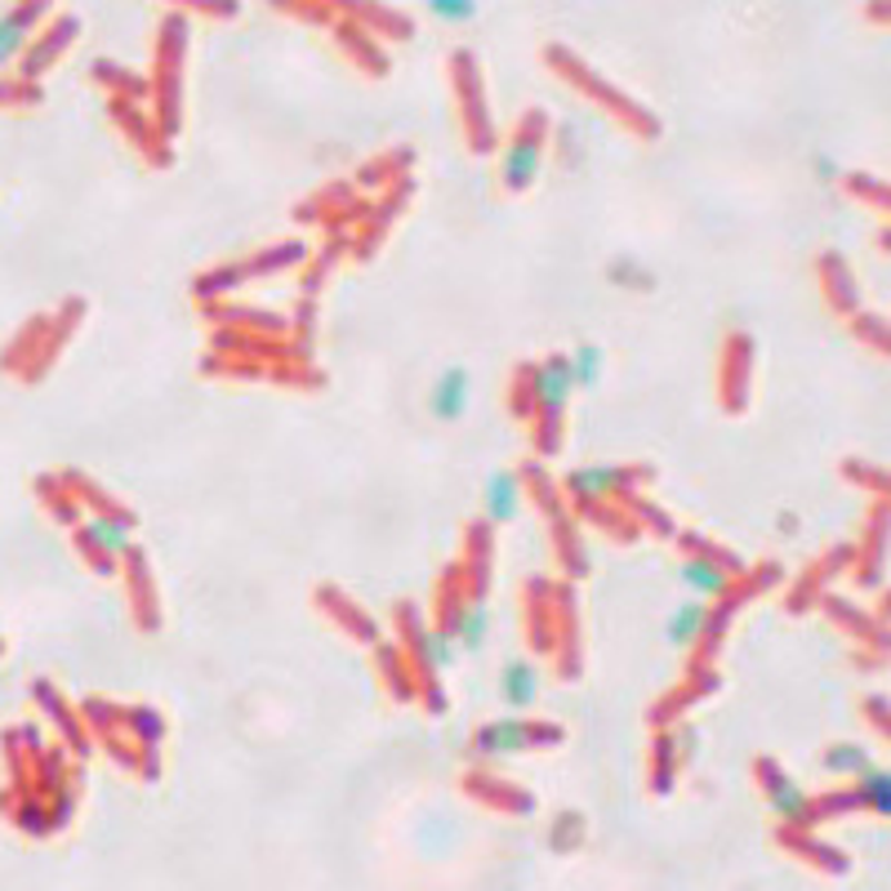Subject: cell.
Returning <instances> with one entry per match:
<instances>
[{
	"label": "cell",
	"mask_w": 891,
	"mask_h": 891,
	"mask_svg": "<svg viewBox=\"0 0 891 891\" xmlns=\"http://www.w3.org/2000/svg\"><path fill=\"white\" fill-rule=\"evenodd\" d=\"M535 411V393H530V362L517 366V384H513V415L517 419H530Z\"/></svg>",
	"instance_id": "obj_49"
},
{
	"label": "cell",
	"mask_w": 891,
	"mask_h": 891,
	"mask_svg": "<svg viewBox=\"0 0 891 891\" xmlns=\"http://www.w3.org/2000/svg\"><path fill=\"white\" fill-rule=\"evenodd\" d=\"M855 784L864 789L873 816H891V776H887V767H878V762L864 767V771L855 776Z\"/></svg>",
	"instance_id": "obj_44"
},
{
	"label": "cell",
	"mask_w": 891,
	"mask_h": 891,
	"mask_svg": "<svg viewBox=\"0 0 891 891\" xmlns=\"http://www.w3.org/2000/svg\"><path fill=\"white\" fill-rule=\"evenodd\" d=\"M125 718L134 722V736H139V745H143V749H161L165 722H161V713H156V709H130Z\"/></svg>",
	"instance_id": "obj_47"
},
{
	"label": "cell",
	"mask_w": 891,
	"mask_h": 891,
	"mask_svg": "<svg viewBox=\"0 0 891 891\" xmlns=\"http://www.w3.org/2000/svg\"><path fill=\"white\" fill-rule=\"evenodd\" d=\"M544 63H548L570 90H579L588 103H598V108H603L620 130H629L634 139H647V143L660 139V117H656L651 108H642L638 99H629L625 90H616L611 81H603L575 50H566V45L553 41V45H544Z\"/></svg>",
	"instance_id": "obj_1"
},
{
	"label": "cell",
	"mask_w": 891,
	"mask_h": 891,
	"mask_svg": "<svg viewBox=\"0 0 891 891\" xmlns=\"http://www.w3.org/2000/svg\"><path fill=\"white\" fill-rule=\"evenodd\" d=\"M428 14L442 23H468V19H477V6L473 0H428Z\"/></svg>",
	"instance_id": "obj_48"
},
{
	"label": "cell",
	"mask_w": 891,
	"mask_h": 891,
	"mask_svg": "<svg viewBox=\"0 0 891 891\" xmlns=\"http://www.w3.org/2000/svg\"><path fill=\"white\" fill-rule=\"evenodd\" d=\"M838 473H842L851 486H869L878 499H891V482H887V473H882L878 464H864V459H842V464H838Z\"/></svg>",
	"instance_id": "obj_45"
},
{
	"label": "cell",
	"mask_w": 891,
	"mask_h": 891,
	"mask_svg": "<svg viewBox=\"0 0 891 891\" xmlns=\"http://www.w3.org/2000/svg\"><path fill=\"white\" fill-rule=\"evenodd\" d=\"M838 183H842V192H851L855 201L873 205L878 214H887V210H891V192H887V183H882V179H873V174H838Z\"/></svg>",
	"instance_id": "obj_41"
},
{
	"label": "cell",
	"mask_w": 891,
	"mask_h": 891,
	"mask_svg": "<svg viewBox=\"0 0 891 891\" xmlns=\"http://www.w3.org/2000/svg\"><path fill=\"white\" fill-rule=\"evenodd\" d=\"M112 112L125 121V130L134 134V143H139L143 152H152V165H165V161H170V152H165V139H161L156 130H148V125L139 130V112H134L130 103H112Z\"/></svg>",
	"instance_id": "obj_43"
},
{
	"label": "cell",
	"mask_w": 891,
	"mask_h": 891,
	"mask_svg": "<svg viewBox=\"0 0 891 891\" xmlns=\"http://www.w3.org/2000/svg\"><path fill=\"white\" fill-rule=\"evenodd\" d=\"M77 32H81V19L77 14H63V19H54L50 23V32L37 41V45H28V54H23V77L28 81H37L41 72H50L54 63H59V54L77 41Z\"/></svg>",
	"instance_id": "obj_22"
},
{
	"label": "cell",
	"mask_w": 891,
	"mask_h": 891,
	"mask_svg": "<svg viewBox=\"0 0 891 891\" xmlns=\"http://www.w3.org/2000/svg\"><path fill=\"white\" fill-rule=\"evenodd\" d=\"M678 579H682L687 588H696L700 598H722V593H727L740 575H731V570L705 561V557H682V561H678Z\"/></svg>",
	"instance_id": "obj_31"
},
{
	"label": "cell",
	"mask_w": 891,
	"mask_h": 891,
	"mask_svg": "<svg viewBox=\"0 0 891 891\" xmlns=\"http://www.w3.org/2000/svg\"><path fill=\"white\" fill-rule=\"evenodd\" d=\"M304 259H308L304 241H281V245H267V250H259V254H250V259L219 263V267H210L205 276H196V300H210V294H227V290H236L241 281L272 276V272L294 267V263H304Z\"/></svg>",
	"instance_id": "obj_10"
},
{
	"label": "cell",
	"mask_w": 891,
	"mask_h": 891,
	"mask_svg": "<svg viewBox=\"0 0 891 891\" xmlns=\"http://www.w3.org/2000/svg\"><path fill=\"white\" fill-rule=\"evenodd\" d=\"M566 362H570V379H575V388H593V384L603 379L607 353H603L598 344H575V353H566Z\"/></svg>",
	"instance_id": "obj_39"
},
{
	"label": "cell",
	"mask_w": 891,
	"mask_h": 891,
	"mask_svg": "<svg viewBox=\"0 0 891 891\" xmlns=\"http://www.w3.org/2000/svg\"><path fill=\"white\" fill-rule=\"evenodd\" d=\"M816 276H820V290H824V300H829V308L838 317H855L864 308L860 304V285H855V276H851V267H847V259L838 250H820L816 254Z\"/></svg>",
	"instance_id": "obj_16"
},
{
	"label": "cell",
	"mask_w": 891,
	"mask_h": 891,
	"mask_svg": "<svg viewBox=\"0 0 891 891\" xmlns=\"http://www.w3.org/2000/svg\"><path fill=\"white\" fill-rule=\"evenodd\" d=\"M860 713L869 718V727H873L878 736H891V718H887V696H869V700L860 705Z\"/></svg>",
	"instance_id": "obj_50"
},
{
	"label": "cell",
	"mask_w": 891,
	"mask_h": 891,
	"mask_svg": "<svg viewBox=\"0 0 891 891\" xmlns=\"http://www.w3.org/2000/svg\"><path fill=\"white\" fill-rule=\"evenodd\" d=\"M406 196H411V183H406V179H402L397 188H388V196L379 201V210H375V214H371V223L362 227V232H366V241H362V245H353V254H357V259L375 254V245L384 241V227H388V223H393V219L406 210Z\"/></svg>",
	"instance_id": "obj_32"
},
{
	"label": "cell",
	"mask_w": 891,
	"mask_h": 891,
	"mask_svg": "<svg viewBox=\"0 0 891 891\" xmlns=\"http://www.w3.org/2000/svg\"><path fill=\"white\" fill-rule=\"evenodd\" d=\"M499 696H504V705L513 713L535 709V700H539V669H535V660H508L499 669Z\"/></svg>",
	"instance_id": "obj_29"
},
{
	"label": "cell",
	"mask_w": 891,
	"mask_h": 891,
	"mask_svg": "<svg viewBox=\"0 0 891 891\" xmlns=\"http://www.w3.org/2000/svg\"><path fill=\"white\" fill-rule=\"evenodd\" d=\"M125 570H130V598H134V620L143 634H156L161 629V603L152 593V570H148V557L143 548H125Z\"/></svg>",
	"instance_id": "obj_21"
},
{
	"label": "cell",
	"mask_w": 891,
	"mask_h": 891,
	"mask_svg": "<svg viewBox=\"0 0 891 891\" xmlns=\"http://www.w3.org/2000/svg\"><path fill=\"white\" fill-rule=\"evenodd\" d=\"M674 544H678L687 557H705V561L722 566V570H731V575H745V570H749L745 557H736L727 544H718V539H709V535H700V530H678Z\"/></svg>",
	"instance_id": "obj_33"
},
{
	"label": "cell",
	"mask_w": 891,
	"mask_h": 891,
	"mask_svg": "<svg viewBox=\"0 0 891 891\" xmlns=\"http://www.w3.org/2000/svg\"><path fill=\"white\" fill-rule=\"evenodd\" d=\"M340 19L357 23L362 32H379V37H393V41H411L415 37V19L406 10H388V6H366V0H357V6H340Z\"/></svg>",
	"instance_id": "obj_23"
},
{
	"label": "cell",
	"mask_w": 891,
	"mask_h": 891,
	"mask_svg": "<svg viewBox=\"0 0 891 891\" xmlns=\"http://www.w3.org/2000/svg\"><path fill=\"white\" fill-rule=\"evenodd\" d=\"M183 50H188V14L170 10L161 23V41H156V77H152V94H156V134L170 143L179 134L183 121Z\"/></svg>",
	"instance_id": "obj_4"
},
{
	"label": "cell",
	"mask_w": 891,
	"mask_h": 891,
	"mask_svg": "<svg viewBox=\"0 0 891 891\" xmlns=\"http://www.w3.org/2000/svg\"><path fill=\"white\" fill-rule=\"evenodd\" d=\"M468 397H473V375L464 366H450L428 388V411L437 424H459L468 415Z\"/></svg>",
	"instance_id": "obj_20"
},
{
	"label": "cell",
	"mask_w": 891,
	"mask_h": 891,
	"mask_svg": "<svg viewBox=\"0 0 891 891\" xmlns=\"http://www.w3.org/2000/svg\"><path fill=\"white\" fill-rule=\"evenodd\" d=\"M749 371H753V340L749 335H727V348H722V379H718V393H722V406L731 415H740L749 406Z\"/></svg>",
	"instance_id": "obj_14"
},
{
	"label": "cell",
	"mask_w": 891,
	"mask_h": 891,
	"mask_svg": "<svg viewBox=\"0 0 891 891\" xmlns=\"http://www.w3.org/2000/svg\"><path fill=\"white\" fill-rule=\"evenodd\" d=\"M864 14H869V23H887V6H869Z\"/></svg>",
	"instance_id": "obj_54"
},
{
	"label": "cell",
	"mask_w": 891,
	"mask_h": 891,
	"mask_svg": "<svg viewBox=\"0 0 891 891\" xmlns=\"http://www.w3.org/2000/svg\"><path fill=\"white\" fill-rule=\"evenodd\" d=\"M820 767L833 771V776H851V780H855L864 767H873V758H869L864 745H855V740H838V745H829V749L820 753Z\"/></svg>",
	"instance_id": "obj_36"
},
{
	"label": "cell",
	"mask_w": 891,
	"mask_h": 891,
	"mask_svg": "<svg viewBox=\"0 0 891 891\" xmlns=\"http://www.w3.org/2000/svg\"><path fill=\"white\" fill-rule=\"evenodd\" d=\"M705 616H709L705 598H700V603H687V607H678V611L669 616V629H665L669 647H678V651H696V642H700V629H705Z\"/></svg>",
	"instance_id": "obj_34"
},
{
	"label": "cell",
	"mask_w": 891,
	"mask_h": 891,
	"mask_svg": "<svg viewBox=\"0 0 891 891\" xmlns=\"http://www.w3.org/2000/svg\"><path fill=\"white\" fill-rule=\"evenodd\" d=\"M887 522H891V499H878L869 508V526L864 539L855 544V584L860 588H878L882 584V561H887Z\"/></svg>",
	"instance_id": "obj_15"
},
{
	"label": "cell",
	"mask_w": 891,
	"mask_h": 891,
	"mask_svg": "<svg viewBox=\"0 0 891 891\" xmlns=\"http://www.w3.org/2000/svg\"><path fill=\"white\" fill-rule=\"evenodd\" d=\"M776 842L784 847V851H793L802 864H811L816 873H824V878H842L847 869H851V860L838 851V847H829V842H820L807 824H776Z\"/></svg>",
	"instance_id": "obj_13"
},
{
	"label": "cell",
	"mask_w": 891,
	"mask_h": 891,
	"mask_svg": "<svg viewBox=\"0 0 891 891\" xmlns=\"http://www.w3.org/2000/svg\"><path fill=\"white\" fill-rule=\"evenodd\" d=\"M459 789H464L468 798H477L482 807H490V811H508V816H530V811H535V793H526V789H517V784H508V780H495V776H486V771L464 776Z\"/></svg>",
	"instance_id": "obj_19"
},
{
	"label": "cell",
	"mask_w": 891,
	"mask_h": 891,
	"mask_svg": "<svg viewBox=\"0 0 891 891\" xmlns=\"http://www.w3.org/2000/svg\"><path fill=\"white\" fill-rule=\"evenodd\" d=\"M847 331L855 335V340H864L878 357H887L891 353V331H887V317H878V313H855V317H847Z\"/></svg>",
	"instance_id": "obj_42"
},
{
	"label": "cell",
	"mask_w": 891,
	"mask_h": 891,
	"mask_svg": "<svg viewBox=\"0 0 891 891\" xmlns=\"http://www.w3.org/2000/svg\"><path fill=\"white\" fill-rule=\"evenodd\" d=\"M718 691V674L713 669H691V678L682 682V687H674L656 709H651V727H669L682 709H691L696 700H705V696H713Z\"/></svg>",
	"instance_id": "obj_26"
},
{
	"label": "cell",
	"mask_w": 891,
	"mask_h": 891,
	"mask_svg": "<svg viewBox=\"0 0 891 891\" xmlns=\"http://www.w3.org/2000/svg\"><path fill=\"white\" fill-rule=\"evenodd\" d=\"M517 477H522V486L535 495V504L548 513V526H553V548H557V561H561V570L570 575V579H584L588 575V557H584V544H579V530H575V513H570V504L561 499V486H553V477L544 473V464L539 459H526L522 468H517Z\"/></svg>",
	"instance_id": "obj_6"
},
{
	"label": "cell",
	"mask_w": 891,
	"mask_h": 891,
	"mask_svg": "<svg viewBox=\"0 0 891 891\" xmlns=\"http://www.w3.org/2000/svg\"><path fill=\"white\" fill-rule=\"evenodd\" d=\"M313 603H317V611L322 616H331L353 642H366V647H375L379 642V625L362 611V607H353L348 598H344V593L335 588V584H317V593H313Z\"/></svg>",
	"instance_id": "obj_18"
},
{
	"label": "cell",
	"mask_w": 891,
	"mask_h": 891,
	"mask_svg": "<svg viewBox=\"0 0 891 891\" xmlns=\"http://www.w3.org/2000/svg\"><path fill=\"white\" fill-rule=\"evenodd\" d=\"M851 553H855V544H833L829 553H820V557L793 579V588L784 593V611H789V616H807V611L816 607L820 593H829V579L851 561Z\"/></svg>",
	"instance_id": "obj_12"
},
{
	"label": "cell",
	"mask_w": 891,
	"mask_h": 891,
	"mask_svg": "<svg viewBox=\"0 0 891 891\" xmlns=\"http://www.w3.org/2000/svg\"><path fill=\"white\" fill-rule=\"evenodd\" d=\"M375 669H379V682H384V691H388L393 700H415V696H419L415 669H411L402 642H384V638H379V642H375Z\"/></svg>",
	"instance_id": "obj_24"
},
{
	"label": "cell",
	"mask_w": 891,
	"mask_h": 891,
	"mask_svg": "<svg viewBox=\"0 0 891 891\" xmlns=\"http://www.w3.org/2000/svg\"><path fill=\"white\" fill-rule=\"evenodd\" d=\"M816 607L847 634V638H855V642H869L878 656H887V625L878 620V616H869V611H860V607H851L847 598H838V593H820L816 598Z\"/></svg>",
	"instance_id": "obj_17"
},
{
	"label": "cell",
	"mask_w": 891,
	"mask_h": 891,
	"mask_svg": "<svg viewBox=\"0 0 891 891\" xmlns=\"http://www.w3.org/2000/svg\"><path fill=\"white\" fill-rule=\"evenodd\" d=\"M0 651H6V638H0Z\"/></svg>",
	"instance_id": "obj_55"
},
{
	"label": "cell",
	"mask_w": 891,
	"mask_h": 891,
	"mask_svg": "<svg viewBox=\"0 0 891 891\" xmlns=\"http://www.w3.org/2000/svg\"><path fill=\"white\" fill-rule=\"evenodd\" d=\"M851 811H869V798H864L860 784L811 798V824H824V820H833V816H851Z\"/></svg>",
	"instance_id": "obj_35"
},
{
	"label": "cell",
	"mask_w": 891,
	"mask_h": 891,
	"mask_svg": "<svg viewBox=\"0 0 891 891\" xmlns=\"http://www.w3.org/2000/svg\"><path fill=\"white\" fill-rule=\"evenodd\" d=\"M678 762H682L678 736L665 731V727H656V740H651V771H647L656 798H669V793L678 789Z\"/></svg>",
	"instance_id": "obj_30"
},
{
	"label": "cell",
	"mask_w": 891,
	"mask_h": 891,
	"mask_svg": "<svg viewBox=\"0 0 891 891\" xmlns=\"http://www.w3.org/2000/svg\"><path fill=\"white\" fill-rule=\"evenodd\" d=\"M522 495H526V486H522V477L517 473H490V482H486V495H482V504H486V522L490 526H508V522H517V513H522Z\"/></svg>",
	"instance_id": "obj_28"
},
{
	"label": "cell",
	"mask_w": 891,
	"mask_h": 891,
	"mask_svg": "<svg viewBox=\"0 0 891 891\" xmlns=\"http://www.w3.org/2000/svg\"><path fill=\"white\" fill-rule=\"evenodd\" d=\"M656 473L647 464H588V468H575L561 477V499L570 508H584V504H603V499H625L634 490H642Z\"/></svg>",
	"instance_id": "obj_9"
},
{
	"label": "cell",
	"mask_w": 891,
	"mask_h": 891,
	"mask_svg": "<svg viewBox=\"0 0 891 891\" xmlns=\"http://www.w3.org/2000/svg\"><path fill=\"white\" fill-rule=\"evenodd\" d=\"M179 10H183V14L196 10V14H214V19H236V14H241L236 6H179Z\"/></svg>",
	"instance_id": "obj_52"
},
{
	"label": "cell",
	"mask_w": 891,
	"mask_h": 891,
	"mask_svg": "<svg viewBox=\"0 0 891 891\" xmlns=\"http://www.w3.org/2000/svg\"><path fill=\"white\" fill-rule=\"evenodd\" d=\"M50 14V6H19L10 14H0V68H10L19 54H28V37L37 23Z\"/></svg>",
	"instance_id": "obj_25"
},
{
	"label": "cell",
	"mask_w": 891,
	"mask_h": 891,
	"mask_svg": "<svg viewBox=\"0 0 891 891\" xmlns=\"http://www.w3.org/2000/svg\"><path fill=\"white\" fill-rule=\"evenodd\" d=\"M816 174H820V179H829V183H838V170H833V161H829V156H820V161H816Z\"/></svg>",
	"instance_id": "obj_53"
},
{
	"label": "cell",
	"mask_w": 891,
	"mask_h": 891,
	"mask_svg": "<svg viewBox=\"0 0 891 891\" xmlns=\"http://www.w3.org/2000/svg\"><path fill=\"white\" fill-rule=\"evenodd\" d=\"M281 14H308V23H340V6H276Z\"/></svg>",
	"instance_id": "obj_51"
},
{
	"label": "cell",
	"mask_w": 891,
	"mask_h": 891,
	"mask_svg": "<svg viewBox=\"0 0 891 891\" xmlns=\"http://www.w3.org/2000/svg\"><path fill=\"white\" fill-rule=\"evenodd\" d=\"M335 37H340V50L348 54V63H357L366 77H388V54L379 50V41L371 32H362L357 23L340 19L335 23Z\"/></svg>",
	"instance_id": "obj_27"
},
{
	"label": "cell",
	"mask_w": 891,
	"mask_h": 891,
	"mask_svg": "<svg viewBox=\"0 0 891 891\" xmlns=\"http://www.w3.org/2000/svg\"><path fill=\"white\" fill-rule=\"evenodd\" d=\"M411 148H397V152H384V156H375V165L371 170H362L357 174V183L362 188H393V179H402L406 170H411Z\"/></svg>",
	"instance_id": "obj_37"
},
{
	"label": "cell",
	"mask_w": 891,
	"mask_h": 891,
	"mask_svg": "<svg viewBox=\"0 0 891 891\" xmlns=\"http://www.w3.org/2000/svg\"><path fill=\"white\" fill-rule=\"evenodd\" d=\"M32 696H37V700H41V705H45V709H50V713H54V722H59V727H63V736H68V740H77V749H85V736H81V731H77V722H72V713H68V705H63V700H59V691H54V687H50V682H32Z\"/></svg>",
	"instance_id": "obj_46"
},
{
	"label": "cell",
	"mask_w": 891,
	"mask_h": 891,
	"mask_svg": "<svg viewBox=\"0 0 891 891\" xmlns=\"http://www.w3.org/2000/svg\"><path fill=\"white\" fill-rule=\"evenodd\" d=\"M544 143H548V112L544 108H526L504 156H499V188L508 196H522L526 188H535L539 165H544Z\"/></svg>",
	"instance_id": "obj_8"
},
{
	"label": "cell",
	"mask_w": 891,
	"mask_h": 891,
	"mask_svg": "<svg viewBox=\"0 0 891 891\" xmlns=\"http://www.w3.org/2000/svg\"><path fill=\"white\" fill-rule=\"evenodd\" d=\"M566 740V727L561 722H539V718H495V722H482L468 740V758L477 762H490V758H513V753H530V749H557Z\"/></svg>",
	"instance_id": "obj_7"
},
{
	"label": "cell",
	"mask_w": 891,
	"mask_h": 891,
	"mask_svg": "<svg viewBox=\"0 0 891 891\" xmlns=\"http://www.w3.org/2000/svg\"><path fill=\"white\" fill-rule=\"evenodd\" d=\"M753 780H758V789L767 793L776 820L816 829V824H811V793H807L798 780H789L784 767H780L776 758H753Z\"/></svg>",
	"instance_id": "obj_11"
},
{
	"label": "cell",
	"mask_w": 891,
	"mask_h": 891,
	"mask_svg": "<svg viewBox=\"0 0 891 891\" xmlns=\"http://www.w3.org/2000/svg\"><path fill=\"white\" fill-rule=\"evenodd\" d=\"M530 393H535V411L526 424H530L535 459H548L561 446V419H566V402L575 393L566 353H548L539 366H530Z\"/></svg>",
	"instance_id": "obj_3"
},
{
	"label": "cell",
	"mask_w": 891,
	"mask_h": 891,
	"mask_svg": "<svg viewBox=\"0 0 891 891\" xmlns=\"http://www.w3.org/2000/svg\"><path fill=\"white\" fill-rule=\"evenodd\" d=\"M393 620H397V634H402V651H406V660H411V669H415L419 705H424L433 718H442V713H446L442 674L450 669L455 647H450L446 634H437V625H428V616H424L419 603H397Z\"/></svg>",
	"instance_id": "obj_2"
},
{
	"label": "cell",
	"mask_w": 891,
	"mask_h": 891,
	"mask_svg": "<svg viewBox=\"0 0 891 891\" xmlns=\"http://www.w3.org/2000/svg\"><path fill=\"white\" fill-rule=\"evenodd\" d=\"M450 90H455V117H459V134H464L468 152L490 156L499 148V134L490 121V103H486V85H482V68H477L473 50L450 54Z\"/></svg>",
	"instance_id": "obj_5"
},
{
	"label": "cell",
	"mask_w": 891,
	"mask_h": 891,
	"mask_svg": "<svg viewBox=\"0 0 891 891\" xmlns=\"http://www.w3.org/2000/svg\"><path fill=\"white\" fill-rule=\"evenodd\" d=\"M90 72H94V81L112 85V90H117V94H125L130 103H139V99H148V94H152V81H143V77H134V72H121L117 63H94Z\"/></svg>",
	"instance_id": "obj_40"
},
{
	"label": "cell",
	"mask_w": 891,
	"mask_h": 891,
	"mask_svg": "<svg viewBox=\"0 0 891 891\" xmlns=\"http://www.w3.org/2000/svg\"><path fill=\"white\" fill-rule=\"evenodd\" d=\"M620 504H625V508L634 513V522H638V526H647L651 535H660V539H674V535H678V522H674V517H669L665 508H656L651 499H642V490L625 495Z\"/></svg>",
	"instance_id": "obj_38"
}]
</instances>
